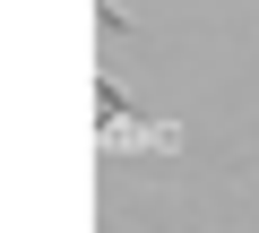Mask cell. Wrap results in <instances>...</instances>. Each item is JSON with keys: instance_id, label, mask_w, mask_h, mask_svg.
<instances>
[{"instance_id": "cell-1", "label": "cell", "mask_w": 259, "mask_h": 233, "mask_svg": "<svg viewBox=\"0 0 259 233\" xmlns=\"http://www.w3.org/2000/svg\"><path fill=\"white\" fill-rule=\"evenodd\" d=\"M95 138H104L112 156H173V147H182L173 130H147V121H139V112H130V95H121L112 78L95 86Z\"/></svg>"}]
</instances>
